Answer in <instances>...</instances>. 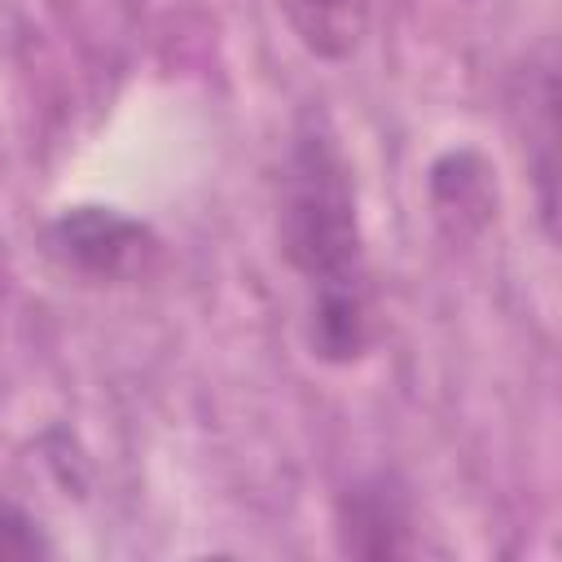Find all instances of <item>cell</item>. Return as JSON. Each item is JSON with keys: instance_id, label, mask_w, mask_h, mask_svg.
Returning <instances> with one entry per match:
<instances>
[{"instance_id": "cell-1", "label": "cell", "mask_w": 562, "mask_h": 562, "mask_svg": "<svg viewBox=\"0 0 562 562\" xmlns=\"http://www.w3.org/2000/svg\"><path fill=\"white\" fill-rule=\"evenodd\" d=\"M277 237L307 290L312 356L325 364H356L373 347L378 312L356 215V176L321 110H307L290 136Z\"/></svg>"}, {"instance_id": "cell-2", "label": "cell", "mask_w": 562, "mask_h": 562, "mask_svg": "<svg viewBox=\"0 0 562 562\" xmlns=\"http://www.w3.org/2000/svg\"><path fill=\"white\" fill-rule=\"evenodd\" d=\"M44 250L61 272H75L92 285H123L149 272L158 237L145 220H132L114 206H66L44 228Z\"/></svg>"}, {"instance_id": "cell-3", "label": "cell", "mask_w": 562, "mask_h": 562, "mask_svg": "<svg viewBox=\"0 0 562 562\" xmlns=\"http://www.w3.org/2000/svg\"><path fill=\"white\" fill-rule=\"evenodd\" d=\"M338 544L356 558H400L408 553V496L395 479L369 474L351 483L338 501Z\"/></svg>"}, {"instance_id": "cell-4", "label": "cell", "mask_w": 562, "mask_h": 562, "mask_svg": "<svg viewBox=\"0 0 562 562\" xmlns=\"http://www.w3.org/2000/svg\"><path fill=\"white\" fill-rule=\"evenodd\" d=\"M294 40L321 61H347L373 18V0H277Z\"/></svg>"}, {"instance_id": "cell-5", "label": "cell", "mask_w": 562, "mask_h": 562, "mask_svg": "<svg viewBox=\"0 0 562 562\" xmlns=\"http://www.w3.org/2000/svg\"><path fill=\"white\" fill-rule=\"evenodd\" d=\"M430 198H435V215L448 220H470V228H483L492 215V184H487V162L470 149L448 154L435 162L430 171Z\"/></svg>"}, {"instance_id": "cell-6", "label": "cell", "mask_w": 562, "mask_h": 562, "mask_svg": "<svg viewBox=\"0 0 562 562\" xmlns=\"http://www.w3.org/2000/svg\"><path fill=\"white\" fill-rule=\"evenodd\" d=\"M53 553L48 540L40 536V522L13 505H0V558H40Z\"/></svg>"}]
</instances>
